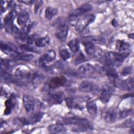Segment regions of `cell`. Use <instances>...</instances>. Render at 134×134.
<instances>
[{
	"label": "cell",
	"instance_id": "6da1fadb",
	"mask_svg": "<svg viewBox=\"0 0 134 134\" xmlns=\"http://www.w3.org/2000/svg\"><path fill=\"white\" fill-rule=\"evenodd\" d=\"M63 122L65 124H71L77 126V130H91L93 129V126L91 122L85 118L77 117H71L63 118Z\"/></svg>",
	"mask_w": 134,
	"mask_h": 134
},
{
	"label": "cell",
	"instance_id": "7a4b0ae2",
	"mask_svg": "<svg viewBox=\"0 0 134 134\" xmlns=\"http://www.w3.org/2000/svg\"><path fill=\"white\" fill-rule=\"evenodd\" d=\"M55 58V53L53 50H49L43 55H42L39 59L38 64L39 66L44 70L46 72H50L52 70L48 65V64L54 60Z\"/></svg>",
	"mask_w": 134,
	"mask_h": 134
},
{
	"label": "cell",
	"instance_id": "3957f363",
	"mask_svg": "<svg viewBox=\"0 0 134 134\" xmlns=\"http://www.w3.org/2000/svg\"><path fill=\"white\" fill-rule=\"evenodd\" d=\"M80 91L84 92H92L97 93L100 91L99 87L96 84H93L90 81H83L79 85Z\"/></svg>",
	"mask_w": 134,
	"mask_h": 134
},
{
	"label": "cell",
	"instance_id": "277c9868",
	"mask_svg": "<svg viewBox=\"0 0 134 134\" xmlns=\"http://www.w3.org/2000/svg\"><path fill=\"white\" fill-rule=\"evenodd\" d=\"M93 9L92 6L90 4H84L75 9H73L70 13V17H78L84 14L90 12Z\"/></svg>",
	"mask_w": 134,
	"mask_h": 134
},
{
	"label": "cell",
	"instance_id": "5b68a950",
	"mask_svg": "<svg viewBox=\"0 0 134 134\" xmlns=\"http://www.w3.org/2000/svg\"><path fill=\"white\" fill-rule=\"evenodd\" d=\"M95 19V16L93 15H88L85 16L81 21H79L76 25V28L79 31H82L85 29V28L90 24L93 23Z\"/></svg>",
	"mask_w": 134,
	"mask_h": 134
},
{
	"label": "cell",
	"instance_id": "8992f818",
	"mask_svg": "<svg viewBox=\"0 0 134 134\" xmlns=\"http://www.w3.org/2000/svg\"><path fill=\"white\" fill-rule=\"evenodd\" d=\"M23 103L27 113H30L34 110L35 102L34 98L32 96L24 94L23 95Z\"/></svg>",
	"mask_w": 134,
	"mask_h": 134
},
{
	"label": "cell",
	"instance_id": "52a82bcc",
	"mask_svg": "<svg viewBox=\"0 0 134 134\" xmlns=\"http://www.w3.org/2000/svg\"><path fill=\"white\" fill-rule=\"evenodd\" d=\"M64 94L62 92H49L48 93L47 100L50 103L60 104L63 99Z\"/></svg>",
	"mask_w": 134,
	"mask_h": 134
},
{
	"label": "cell",
	"instance_id": "ba28073f",
	"mask_svg": "<svg viewBox=\"0 0 134 134\" xmlns=\"http://www.w3.org/2000/svg\"><path fill=\"white\" fill-rule=\"evenodd\" d=\"M113 93V88L109 85H105L102 90L99 98L104 103H106L110 100Z\"/></svg>",
	"mask_w": 134,
	"mask_h": 134
},
{
	"label": "cell",
	"instance_id": "9c48e42d",
	"mask_svg": "<svg viewBox=\"0 0 134 134\" xmlns=\"http://www.w3.org/2000/svg\"><path fill=\"white\" fill-rule=\"evenodd\" d=\"M68 32V27L64 23L59 24L55 31L56 37L61 40L65 39Z\"/></svg>",
	"mask_w": 134,
	"mask_h": 134
},
{
	"label": "cell",
	"instance_id": "30bf717a",
	"mask_svg": "<svg viewBox=\"0 0 134 134\" xmlns=\"http://www.w3.org/2000/svg\"><path fill=\"white\" fill-rule=\"evenodd\" d=\"M66 82V79L64 76H57L51 79L48 85V87L51 88H55L63 85Z\"/></svg>",
	"mask_w": 134,
	"mask_h": 134
},
{
	"label": "cell",
	"instance_id": "8fae6325",
	"mask_svg": "<svg viewBox=\"0 0 134 134\" xmlns=\"http://www.w3.org/2000/svg\"><path fill=\"white\" fill-rule=\"evenodd\" d=\"M9 55L11 58L16 60H23L26 61H30L34 58V56L31 54H25L23 53H20L18 51L12 52Z\"/></svg>",
	"mask_w": 134,
	"mask_h": 134
},
{
	"label": "cell",
	"instance_id": "7c38bea8",
	"mask_svg": "<svg viewBox=\"0 0 134 134\" xmlns=\"http://www.w3.org/2000/svg\"><path fill=\"white\" fill-rule=\"evenodd\" d=\"M78 71L84 75H90L96 71L95 68L90 63H84L78 68Z\"/></svg>",
	"mask_w": 134,
	"mask_h": 134
},
{
	"label": "cell",
	"instance_id": "4fadbf2b",
	"mask_svg": "<svg viewBox=\"0 0 134 134\" xmlns=\"http://www.w3.org/2000/svg\"><path fill=\"white\" fill-rule=\"evenodd\" d=\"M1 49L5 53L10 55V54L15 51H17L16 46L10 42H1Z\"/></svg>",
	"mask_w": 134,
	"mask_h": 134
},
{
	"label": "cell",
	"instance_id": "5bb4252c",
	"mask_svg": "<svg viewBox=\"0 0 134 134\" xmlns=\"http://www.w3.org/2000/svg\"><path fill=\"white\" fill-rule=\"evenodd\" d=\"M48 129L52 133H64L66 132V128L62 124H51L48 127Z\"/></svg>",
	"mask_w": 134,
	"mask_h": 134
},
{
	"label": "cell",
	"instance_id": "9a60e30c",
	"mask_svg": "<svg viewBox=\"0 0 134 134\" xmlns=\"http://www.w3.org/2000/svg\"><path fill=\"white\" fill-rule=\"evenodd\" d=\"M102 72L114 79L118 78V73L114 66L105 65L104 66L102 67Z\"/></svg>",
	"mask_w": 134,
	"mask_h": 134
},
{
	"label": "cell",
	"instance_id": "2e32d148",
	"mask_svg": "<svg viewBox=\"0 0 134 134\" xmlns=\"http://www.w3.org/2000/svg\"><path fill=\"white\" fill-rule=\"evenodd\" d=\"M43 75L40 73L37 72L31 73V75L29 83H31L33 85L36 86L38 85L43 81Z\"/></svg>",
	"mask_w": 134,
	"mask_h": 134
},
{
	"label": "cell",
	"instance_id": "e0dca14e",
	"mask_svg": "<svg viewBox=\"0 0 134 134\" xmlns=\"http://www.w3.org/2000/svg\"><path fill=\"white\" fill-rule=\"evenodd\" d=\"M29 18V14L25 10L21 11L17 16V23L20 26H25Z\"/></svg>",
	"mask_w": 134,
	"mask_h": 134
},
{
	"label": "cell",
	"instance_id": "ac0fdd59",
	"mask_svg": "<svg viewBox=\"0 0 134 134\" xmlns=\"http://www.w3.org/2000/svg\"><path fill=\"white\" fill-rule=\"evenodd\" d=\"M84 46L86 53L89 55H95L96 53V48L94 43L91 41L85 40L84 41Z\"/></svg>",
	"mask_w": 134,
	"mask_h": 134
},
{
	"label": "cell",
	"instance_id": "d6986e66",
	"mask_svg": "<svg viewBox=\"0 0 134 134\" xmlns=\"http://www.w3.org/2000/svg\"><path fill=\"white\" fill-rule=\"evenodd\" d=\"M15 105V97L13 95L10 96L9 99H8L5 102V106L6 108L4 111V114L5 115L9 114Z\"/></svg>",
	"mask_w": 134,
	"mask_h": 134
},
{
	"label": "cell",
	"instance_id": "ffe728a7",
	"mask_svg": "<svg viewBox=\"0 0 134 134\" xmlns=\"http://www.w3.org/2000/svg\"><path fill=\"white\" fill-rule=\"evenodd\" d=\"M15 65V62L10 60L1 59V69L3 70L9 72Z\"/></svg>",
	"mask_w": 134,
	"mask_h": 134
},
{
	"label": "cell",
	"instance_id": "44dd1931",
	"mask_svg": "<svg viewBox=\"0 0 134 134\" xmlns=\"http://www.w3.org/2000/svg\"><path fill=\"white\" fill-rule=\"evenodd\" d=\"M117 118L116 113L113 110H108L105 113L104 119L105 121L108 123L114 122Z\"/></svg>",
	"mask_w": 134,
	"mask_h": 134
},
{
	"label": "cell",
	"instance_id": "7402d4cb",
	"mask_svg": "<svg viewBox=\"0 0 134 134\" xmlns=\"http://www.w3.org/2000/svg\"><path fill=\"white\" fill-rule=\"evenodd\" d=\"M130 48V44L128 42L122 41V40H118L116 42V48L120 51L125 52L128 50Z\"/></svg>",
	"mask_w": 134,
	"mask_h": 134
},
{
	"label": "cell",
	"instance_id": "603a6c76",
	"mask_svg": "<svg viewBox=\"0 0 134 134\" xmlns=\"http://www.w3.org/2000/svg\"><path fill=\"white\" fill-rule=\"evenodd\" d=\"M43 113L42 112H38L32 115L29 119H28L29 125L35 124L39 122L42 118Z\"/></svg>",
	"mask_w": 134,
	"mask_h": 134
},
{
	"label": "cell",
	"instance_id": "cb8c5ba5",
	"mask_svg": "<svg viewBox=\"0 0 134 134\" xmlns=\"http://www.w3.org/2000/svg\"><path fill=\"white\" fill-rule=\"evenodd\" d=\"M87 111L92 115H94L97 113V106L93 100H88L86 104Z\"/></svg>",
	"mask_w": 134,
	"mask_h": 134
},
{
	"label": "cell",
	"instance_id": "d4e9b609",
	"mask_svg": "<svg viewBox=\"0 0 134 134\" xmlns=\"http://www.w3.org/2000/svg\"><path fill=\"white\" fill-rule=\"evenodd\" d=\"M50 39L48 36H45L42 38H39L35 40V44L38 47H44L49 42Z\"/></svg>",
	"mask_w": 134,
	"mask_h": 134
},
{
	"label": "cell",
	"instance_id": "484cf974",
	"mask_svg": "<svg viewBox=\"0 0 134 134\" xmlns=\"http://www.w3.org/2000/svg\"><path fill=\"white\" fill-rule=\"evenodd\" d=\"M58 13V9L56 8L48 7L45 10V17L49 20L51 19Z\"/></svg>",
	"mask_w": 134,
	"mask_h": 134
},
{
	"label": "cell",
	"instance_id": "4316f807",
	"mask_svg": "<svg viewBox=\"0 0 134 134\" xmlns=\"http://www.w3.org/2000/svg\"><path fill=\"white\" fill-rule=\"evenodd\" d=\"M114 85L117 87L118 88L121 89V90H128V86L127 84L126 80H121L120 79H118V78L115 79L114 81Z\"/></svg>",
	"mask_w": 134,
	"mask_h": 134
},
{
	"label": "cell",
	"instance_id": "83f0119b",
	"mask_svg": "<svg viewBox=\"0 0 134 134\" xmlns=\"http://www.w3.org/2000/svg\"><path fill=\"white\" fill-rule=\"evenodd\" d=\"M68 46L70 50L74 52H76L79 50V42L77 39H73L69 41Z\"/></svg>",
	"mask_w": 134,
	"mask_h": 134
},
{
	"label": "cell",
	"instance_id": "f1b7e54d",
	"mask_svg": "<svg viewBox=\"0 0 134 134\" xmlns=\"http://www.w3.org/2000/svg\"><path fill=\"white\" fill-rule=\"evenodd\" d=\"M84 39H85V40L91 41L93 43L96 42L97 43H103L105 41V40L103 37H100L97 36V37L96 36L87 37H85Z\"/></svg>",
	"mask_w": 134,
	"mask_h": 134
},
{
	"label": "cell",
	"instance_id": "f546056e",
	"mask_svg": "<svg viewBox=\"0 0 134 134\" xmlns=\"http://www.w3.org/2000/svg\"><path fill=\"white\" fill-rule=\"evenodd\" d=\"M85 61V58L84 54L81 52L79 53L74 59L73 62L75 65H79Z\"/></svg>",
	"mask_w": 134,
	"mask_h": 134
},
{
	"label": "cell",
	"instance_id": "4dcf8cb0",
	"mask_svg": "<svg viewBox=\"0 0 134 134\" xmlns=\"http://www.w3.org/2000/svg\"><path fill=\"white\" fill-rule=\"evenodd\" d=\"M60 55L61 59L64 60H67L70 58V53L66 49H62L60 51Z\"/></svg>",
	"mask_w": 134,
	"mask_h": 134
},
{
	"label": "cell",
	"instance_id": "1f68e13d",
	"mask_svg": "<svg viewBox=\"0 0 134 134\" xmlns=\"http://www.w3.org/2000/svg\"><path fill=\"white\" fill-rule=\"evenodd\" d=\"M54 65L57 69L62 71H65L67 69V65L64 63H63L61 61H57L55 63Z\"/></svg>",
	"mask_w": 134,
	"mask_h": 134
},
{
	"label": "cell",
	"instance_id": "d6a6232c",
	"mask_svg": "<svg viewBox=\"0 0 134 134\" xmlns=\"http://www.w3.org/2000/svg\"><path fill=\"white\" fill-rule=\"evenodd\" d=\"M20 49L23 51H28V52H37V49L35 48L32 47L31 46L26 45V44H24L21 45L20 47Z\"/></svg>",
	"mask_w": 134,
	"mask_h": 134
},
{
	"label": "cell",
	"instance_id": "836d02e7",
	"mask_svg": "<svg viewBox=\"0 0 134 134\" xmlns=\"http://www.w3.org/2000/svg\"><path fill=\"white\" fill-rule=\"evenodd\" d=\"M65 103L68 107L69 108H73L74 106V99L72 98L71 97H68L66 98L65 99Z\"/></svg>",
	"mask_w": 134,
	"mask_h": 134
},
{
	"label": "cell",
	"instance_id": "e575fe53",
	"mask_svg": "<svg viewBox=\"0 0 134 134\" xmlns=\"http://www.w3.org/2000/svg\"><path fill=\"white\" fill-rule=\"evenodd\" d=\"M132 71V67L131 66H128L125 67L121 72V74L123 76H126L129 74Z\"/></svg>",
	"mask_w": 134,
	"mask_h": 134
},
{
	"label": "cell",
	"instance_id": "d590c367",
	"mask_svg": "<svg viewBox=\"0 0 134 134\" xmlns=\"http://www.w3.org/2000/svg\"><path fill=\"white\" fill-rule=\"evenodd\" d=\"M127 84L128 86V90H132L133 89V78H130L126 80Z\"/></svg>",
	"mask_w": 134,
	"mask_h": 134
},
{
	"label": "cell",
	"instance_id": "8d00e7d4",
	"mask_svg": "<svg viewBox=\"0 0 134 134\" xmlns=\"http://www.w3.org/2000/svg\"><path fill=\"white\" fill-rule=\"evenodd\" d=\"M130 110H124L122 111H121L120 113V116L121 117V118H124L127 117V116H128L130 114Z\"/></svg>",
	"mask_w": 134,
	"mask_h": 134
},
{
	"label": "cell",
	"instance_id": "74e56055",
	"mask_svg": "<svg viewBox=\"0 0 134 134\" xmlns=\"http://www.w3.org/2000/svg\"><path fill=\"white\" fill-rule=\"evenodd\" d=\"M41 3H42L41 1H37L36 3H35V13H37V12L39 8L41 6Z\"/></svg>",
	"mask_w": 134,
	"mask_h": 134
}]
</instances>
